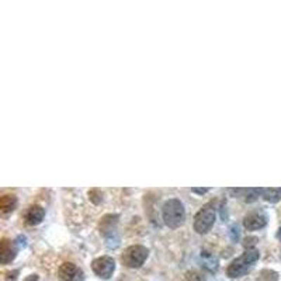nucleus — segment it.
<instances>
[{
    "instance_id": "f257e3e1",
    "label": "nucleus",
    "mask_w": 281,
    "mask_h": 281,
    "mask_svg": "<svg viewBox=\"0 0 281 281\" xmlns=\"http://www.w3.org/2000/svg\"><path fill=\"white\" fill-rule=\"evenodd\" d=\"M260 253L256 249H248L245 253L239 256L238 259H235L227 268L228 277L231 279H239L242 276H245L250 268L253 267L254 263L259 260Z\"/></svg>"
},
{
    "instance_id": "f03ea898",
    "label": "nucleus",
    "mask_w": 281,
    "mask_h": 281,
    "mask_svg": "<svg viewBox=\"0 0 281 281\" xmlns=\"http://www.w3.org/2000/svg\"><path fill=\"white\" fill-rule=\"evenodd\" d=\"M162 215L163 221L169 228H179L182 227L186 221V210L184 205L179 200H167L163 204L162 208Z\"/></svg>"
},
{
    "instance_id": "7ed1b4c3",
    "label": "nucleus",
    "mask_w": 281,
    "mask_h": 281,
    "mask_svg": "<svg viewBox=\"0 0 281 281\" xmlns=\"http://www.w3.org/2000/svg\"><path fill=\"white\" fill-rule=\"evenodd\" d=\"M149 256V250L145 246L141 245H134L130 246L124 250V253L121 256V262L124 266L130 268H139Z\"/></svg>"
},
{
    "instance_id": "20e7f679",
    "label": "nucleus",
    "mask_w": 281,
    "mask_h": 281,
    "mask_svg": "<svg viewBox=\"0 0 281 281\" xmlns=\"http://www.w3.org/2000/svg\"><path fill=\"white\" fill-rule=\"evenodd\" d=\"M215 222V211L213 202L204 205L194 218V229L197 233H207Z\"/></svg>"
},
{
    "instance_id": "39448f33",
    "label": "nucleus",
    "mask_w": 281,
    "mask_h": 281,
    "mask_svg": "<svg viewBox=\"0 0 281 281\" xmlns=\"http://www.w3.org/2000/svg\"><path fill=\"white\" fill-rule=\"evenodd\" d=\"M92 268H93L94 274L97 277H100L103 280H108L116 270V262L113 257L103 256V257H99V259L93 260Z\"/></svg>"
},
{
    "instance_id": "423d86ee",
    "label": "nucleus",
    "mask_w": 281,
    "mask_h": 281,
    "mask_svg": "<svg viewBox=\"0 0 281 281\" xmlns=\"http://www.w3.org/2000/svg\"><path fill=\"white\" fill-rule=\"evenodd\" d=\"M58 277L61 281H83L84 280V273L82 268H79L73 263H64L59 267Z\"/></svg>"
},
{
    "instance_id": "0eeeda50",
    "label": "nucleus",
    "mask_w": 281,
    "mask_h": 281,
    "mask_svg": "<svg viewBox=\"0 0 281 281\" xmlns=\"http://www.w3.org/2000/svg\"><path fill=\"white\" fill-rule=\"evenodd\" d=\"M267 224V218L264 214H260V213H252V214H248L243 219V227L246 228L248 231H257V229H262V228L266 227Z\"/></svg>"
},
{
    "instance_id": "6e6552de",
    "label": "nucleus",
    "mask_w": 281,
    "mask_h": 281,
    "mask_svg": "<svg viewBox=\"0 0 281 281\" xmlns=\"http://www.w3.org/2000/svg\"><path fill=\"white\" fill-rule=\"evenodd\" d=\"M16 254H17V249L14 248L13 242L3 238L0 242V260H1V264L12 263L14 257H16Z\"/></svg>"
},
{
    "instance_id": "1a4fd4ad",
    "label": "nucleus",
    "mask_w": 281,
    "mask_h": 281,
    "mask_svg": "<svg viewBox=\"0 0 281 281\" xmlns=\"http://www.w3.org/2000/svg\"><path fill=\"white\" fill-rule=\"evenodd\" d=\"M44 216H45V210L41 205L34 204V205H31L27 210V213L24 215V221L30 227H35V225H38V224L42 222Z\"/></svg>"
},
{
    "instance_id": "9d476101",
    "label": "nucleus",
    "mask_w": 281,
    "mask_h": 281,
    "mask_svg": "<svg viewBox=\"0 0 281 281\" xmlns=\"http://www.w3.org/2000/svg\"><path fill=\"white\" fill-rule=\"evenodd\" d=\"M117 222H118V215H106V216H103V219L100 221V232L103 233V235H108V233H113L114 232V229H116V225H117Z\"/></svg>"
},
{
    "instance_id": "9b49d317",
    "label": "nucleus",
    "mask_w": 281,
    "mask_h": 281,
    "mask_svg": "<svg viewBox=\"0 0 281 281\" xmlns=\"http://www.w3.org/2000/svg\"><path fill=\"white\" fill-rule=\"evenodd\" d=\"M17 207V198L13 194H4L0 200V210L3 214H9L16 210Z\"/></svg>"
},
{
    "instance_id": "f8f14e48",
    "label": "nucleus",
    "mask_w": 281,
    "mask_h": 281,
    "mask_svg": "<svg viewBox=\"0 0 281 281\" xmlns=\"http://www.w3.org/2000/svg\"><path fill=\"white\" fill-rule=\"evenodd\" d=\"M201 259H202V262H204V267L207 268L208 271L215 273V271L218 270V259H216L211 252L202 250V252H201Z\"/></svg>"
},
{
    "instance_id": "ddd939ff",
    "label": "nucleus",
    "mask_w": 281,
    "mask_h": 281,
    "mask_svg": "<svg viewBox=\"0 0 281 281\" xmlns=\"http://www.w3.org/2000/svg\"><path fill=\"white\" fill-rule=\"evenodd\" d=\"M263 198L270 204L279 202L281 200V188H264L263 190Z\"/></svg>"
},
{
    "instance_id": "4468645a",
    "label": "nucleus",
    "mask_w": 281,
    "mask_h": 281,
    "mask_svg": "<svg viewBox=\"0 0 281 281\" xmlns=\"http://www.w3.org/2000/svg\"><path fill=\"white\" fill-rule=\"evenodd\" d=\"M263 190L264 188H242V193H243L242 197L246 202H253L257 200L260 194H263Z\"/></svg>"
},
{
    "instance_id": "2eb2a0df",
    "label": "nucleus",
    "mask_w": 281,
    "mask_h": 281,
    "mask_svg": "<svg viewBox=\"0 0 281 281\" xmlns=\"http://www.w3.org/2000/svg\"><path fill=\"white\" fill-rule=\"evenodd\" d=\"M184 281H205V277L201 274L200 271L196 270H190L184 276Z\"/></svg>"
},
{
    "instance_id": "dca6fc26",
    "label": "nucleus",
    "mask_w": 281,
    "mask_h": 281,
    "mask_svg": "<svg viewBox=\"0 0 281 281\" xmlns=\"http://www.w3.org/2000/svg\"><path fill=\"white\" fill-rule=\"evenodd\" d=\"M89 197H90V200L93 201L94 204H100V202H101V191L97 190V188L90 190V191H89Z\"/></svg>"
},
{
    "instance_id": "f3484780",
    "label": "nucleus",
    "mask_w": 281,
    "mask_h": 281,
    "mask_svg": "<svg viewBox=\"0 0 281 281\" xmlns=\"http://www.w3.org/2000/svg\"><path fill=\"white\" fill-rule=\"evenodd\" d=\"M256 238H246L245 239V242H243V246L245 248H248V249H254L253 246H254V243H256Z\"/></svg>"
},
{
    "instance_id": "a211bd4d",
    "label": "nucleus",
    "mask_w": 281,
    "mask_h": 281,
    "mask_svg": "<svg viewBox=\"0 0 281 281\" xmlns=\"http://www.w3.org/2000/svg\"><path fill=\"white\" fill-rule=\"evenodd\" d=\"M17 274H18V271H17V270L6 273V280H7V281H14L16 279H17Z\"/></svg>"
},
{
    "instance_id": "6ab92c4d",
    "label": "nucleus",
    "mask_w": 281,
    "mask_h": 281,
    "mask_svg": "<svg viewBox=\"0 0 281 281\" xmlns=\"http://www.w3.org/2000/svg\"><path fill=\"white\" fill-rule=\"evenodd\" d=\"M191 191L193 193H197V194H205V193H208L210 191V188H191Z\"/></svg>"
},
{
    "instance_id": "aec40b11",
    "label": "nucleus",
    "mask_w": 281,
    "mask_h": 281,
    "mask_svg": "<svg viewBox=\"0 0 281 281\" xmlns=\"http://www.w3.org/2000/svg\"><path fill=\"white\" fill-rule=\"evenodd\" d=\"M277 238L281 241V228H280V231H279V233H277Z\"/></svg>"
}]
</instances>
